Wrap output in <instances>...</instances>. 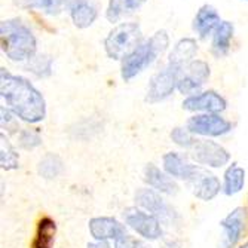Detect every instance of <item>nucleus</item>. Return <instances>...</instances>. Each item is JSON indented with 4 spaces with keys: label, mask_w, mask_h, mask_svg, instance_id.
Returning a JSON list of instances; mask_svg holds the SVG:
<instances>
[{
    "label": "nucleus",
    "mask_w": 248,
    "mask_h": 248,
    "mask_svg": "<svg viewBox=\"0 0 248 248\" xmlns=\"http://www.w3.org/2000/svg\"><path fill=\"white\" fill-rule=\"evenodd\" d=\"M0 94L21 121L39 124L46 116V103L43 95L27 79L15 76L6 69L0 72Z\"/></svg>",
    "instance_id": "f257e3e1"
},
{
    "label": "nucleus",
    "mask_w": 248,
    "mask_h": 248,
    "mask_svg": "<svg viewBox=\"0 0 248 248\" xmlns=\"http://www.w3.org/2000/svg\"><path fill=\"white\" fill-rule=\"evenodd\" d=\"M3 54L15 62L30 61L36 55L37 43L31 30L21 19H5L0 24Z\"/></svg>",
    "instance_id": "f03ea898"
},
{
    "label": "nucleus",
    "mask_w": 248,
    "mask_h": 248,
    "mask_svg": "<svg viewBox=\"0 0 248 248\" xmlns=\"http://www.w3.org/2000/svg\"><path fill=\"white\" fill-rule=\"evenodd\" d=\"M168 43L170 39L165 30L156 31L150 39L141 42L129 55H126L122 60V67H121L122 79L128 82L132 78L140 75L141 72H144L168 48Z\"/></svg>",
    "instance_id": "7ed1b4c3"
},
{
    "label": "nucleus",
    "mask_w": 248,
    "mask_h": 248,
    "mask_svg": "<svg viewBox=\"0 0 248 248\" xmlns=\"http://www.w3.org/2000/svg\"><path fill=\"white\" fill-rule=\"evenodd\" d=\"M141 29L135 22H122L108 33L104 40V49L108 58L124 60L141 43Z\"/></svg>",
    "instance_id": "20e7f679"
},
{
    "label": "nucleus",
    "mask_w": 248,
    "mask_h": 248,
    "mask_svg": "<svg viewBox=\"0 0 248 248\" xmlns=\"http://www.w3.org/2000/svg\"><path fill=\"white\" fill-rule=\"evenodd\" d=\"M134 201L141 210L153 214L159 218L162 224L172 226L180 221V216L172 205L162 198V193L153 190L152 187H140L134 193Z\"/></svg>",
    "instance_id": "39448f33"
},
{
    "label": "nucleus",
    "mask_w": 248,
    "mask_h": 248,
    "mask_svg": "<svg viewBox=\"0 0 248 248\" xmlns=\"http://www.w3.org/2000/svg\"><path fill=\"white\" fill-rule=\"evenodd\" d=\"M183 69L185 67L168 62L165 65V69L155 73L149 83L146 101L150 104H156V103H161V101L167 100L177 89Z\"/></svg>",
    "instance_id": "423d86ee"
},
{
    "label": "nucleus",
    "mask_w": 248,
    "mask_h": 248,
    "mask_svg": "<svg viewBox=\"0 0 248 248\" xmlns=\"http://www.w3.org/2000/svg\"><path fill=\"white\" fill-rule=\"evenodd\" d=\"M124 221L128 228L147 241L162 238V223L153 214L141 210L140 207H128L122 213Z\"/></svg>",
    "instance_id": "0eeeda50"
},
{
    "label": "nucleus",
    "mask_w": 248,
    "mask_h": 248,
    "mask_svg": "<svg viewBox=\"0 0 248 248\" xmlns=\"http://www.w3.org/2000/svg\"><path fill=\"white\" fill-rule=\"evenodd\" d=\"M190 157L199 167L223 168L231 161V153L213 140H196L190 149Z\"/></svg>",
    "instance_id": "6e6552de"
},
{
    "label": "nucleus",
    "mask_w": 248,
    "mask_h": 248,
    "mask_svg": "<svg viewBox=\"0 0 248 248\" xmlns=\"http://www.w3.org/2000/svg\"><path fill=\"white\" fill-rule=\"evenodd\" d=\"M186 128L201 137H221L232 129V124L218 113H202L189 118Z\"/></svg>",
    "instance_id": "1a4fd4ad"
},
{
    "label": "nucleus",
    "mask_w": 248,
    "mask_h": 248,
    "mask_svg": "<svg viewBox=\"0 0 248 248\" xmlns=\"http://www.w3.org/2000/svg\"><path fill=\"white\" fill-rule=\"evenodd\" d=\"M208 78H210V65L205 61L193 60L187 65H185L177 89L183 95H189V97L195 95L205 85Z\"/></svg>",
    "instance_id": "9d476101"
},
{
    "label": "nucleus",
    "mask_w": 248,
    "mask_h": 248,
    "mask_svg": "<svg viewBox=\"0 0 248 248\" xmlns=\"http://www.w3.org/2000/svg\"><path fill=\"white\" fill-rule=\"evenodd\" d=\"M220 226L223 229V248H235L247 226V210L242 207L235 208L220 221Z\"/></svg>",
    "instance_id": "9b49d317"
},
{
    "label": "nucleus",
    "mask_w": 248,
    "mask_h": 248,
    "mask_svg": "<svg viewBox=\"0 0 248 248\" xmlns=\"http://www.w3.org/2000/svg\"><path fill=\"white\" fill-rule=\"evenodd\" d=\"M89 233L98 242L116 241L126 233L125 224L115 217H93L88 223Z\"/></svg>",
    "instance_id": "f8f14e48"
},
{
    "label": "nucleus",
    "mask_w": 248,
    "mask_h": 248,
    "mask_svg": "<svg viewBox=\"0 0 248 248\" xmlns=\"http://www.w3.org/2000/svg\"><path fill=\"white\" fill-rule=\"evenodd\" d=\"M228 103L216 91H204L187 97L183 101V108L187 111H202V113H221L226 110Z\"/></svg>",
    "instance_id": "ddd939ff"
},
{
    "label": "nucleus",
    "mask_w": 248,
    "mask_h": 248,
    "mask_svg": "<svg viewBox=\"0 0 248 248\" xmlns=\"http://www.w3.org/2000/svg\"><path fill=\"white\" fill-rule=\"evenodd\" d=\"M189 183L192 186L193 195L204 202L214 199L220 193V190H223V186L220 185V180L217 178V175L204 170L202 167H198L195 175Z\"/></svg>",
    "instance_id": "4468645a"
},
{
    "label": "nucleus",
    "mask_w": 248,
    "mask_h": 248,
    "mask_svg": "<svg viewBox=\"0 0 248 248\" xmlns=\"http://www.w3.org/2000/svg\"><path fill=\"white\" fill-rule=\"evenodd\" d=\"M143 180L149 187L167 196H175L178 193V185L175 178L168 175L164 170L155 164H147L143 171Z\"/></svg>",
    "instance_id": "2eb2a0df"
},
{
    "label": "nucleus",
    "mask_w": 248,
    "mask_h": 248,
    "mask_svg": "<svg viewBox=\"0 0 248 248\" xmlns=\"http://www.w3.org/2000/svg\"><path fill=\"white\" fill-rule=\"evenodd\" d=\"M199 165L190 164L183 155L177 152H168L162 156V170L175 180L190 182Z\"/></svg>",
    "instance_id": "dca6fc26"
},
{
    "label": "nucleus",
    "mask_w": 248,
    "mask_h": 248,
    "mask_svg": "<svg viewBox=\"0 0 248 248\" xmlns=\"http://www.w3.org/2000/svg\"><path fill=\"white\" fill-rule=\"evenodd\" d=\"M69 11L73 24L78 29H88L97 19V8L91 0H72L69 3Z\"/></svg>",
    "instance_id": "f3484780"
},
{
    "label": "nucleus",
    "mask_w": 248,
    "mask_h": 248,
    "mask_svg": "<svg viewBox=\"0 0 248 248\" xmlns=\"http://www.w3.org/2000/svg\"><path fill=\"white\" fill-rule=\"evenodd\" d=\"M220 15L211 5L201 6L193 18V30L201 39L208 37L220 26Z\"/></svg>",
    "instance_id": "a211bd4d"
},
{
    "label": "nucleus",
    "mask_w": 248,
    "mask_h": 248,
    "mask_svg": "<svg viewBox=\"0 0 248 248\" xmlns=\"http://www.w3.org/2000/svg\"><path fill=\"white\" fill-rule=\"evenodd\" d=\"M233 37V24L229 21H221L213 34L211 51L216 57H224L231 49V42Z\"/></svg>",
    "instance_id": "6ab92c4d"
},
{
    "label": "nucleus",
    "mask_w": 248,
    "mask_h": 248,
    "mask_svg": "<svg viewBox=\"0 0 248 248\" xmlns=\"http://www.w3.org/2000/svg\"><path fill=\"white\" fill-rule=\"evenodd\" d=\"M146 0H108L106 16L110 22H118L140 9Z\"/></svg>",
    "instance_id": "aec40b11"
},
{
    "label": "nucleus",
    "mask_w": 248,
    "mask_h": 248,
    "mask_svg": "<svg viewBox=\"0 0 248 248\" xmlns=\"http://www.w3.org/2000/svg\"><path fill=\"white\" fill-rule=\"evenodd\" d=\"M223 193L233 196L239 193L245 186V170L238 164H232L223 174Z\"/></svg>",
    "instance_id": "412c9836"
},
{
    "label": "nucleus",
    "mask_w": 248,
    "mask_h": 248,
    "mask_svg": "<svg viewBox=\"0 0 248 248\" xmlns=\"http://www.w3.org/2000/svg\"><path fill=\"white\" fill-rule=\"evenodd\" d=\"M196 51H198V46H196V42L193 39H190V37L182 39L175 43L174 49L170 54L168 62L180 65V67H185L190 61H193Z\"/></svg>",
    "instance_id": "4be33fe9"
},
{
    "label": "nucleus",
    "mask_w": 248,
    "mask_h": 248,
    "mask_svg": "<svg viewBox=\"0 0 248 248\" xmlns=\"http://www.w3.org/2000/svg\"><path fill=\"white\" fill-rule=\"evenodd\" d=\"M21 9L39 11L48 15H58L69 3V0H14Z\"/></svg>",
    "instance_id": "5701e85b"
},
{
    "label": "nucleus",
    "mask_w": 248,
    "mask_h": 248,
    "mask_svg": "<svg viewBox=\"0 0 248 248\" xmlns=\"http://www.w3.org/2000/svg\"><path fill=\"white\" fill-rule=\"evenodd\" d=\"M55 232H57L55 221L49 217H43L37 224V231L31 248H52Z\"/></svg>",
    "instance_id": "b1692460"
},
{
    "label": "nucleus",
    "mask_w": 248,
    "mask_h": 248,
    "mask_svg": "<svg viewBox=\"0 0 248 248\" xmlns=\"http://www.w3.org/2000/svg\"><path fill=\"white\" fill-rule=\"evenodd\" d=\"M64 170L62 159L55 153H46L37 164V174L45 180L57 178Z\"/></svg>",
    "instance_id": "393cba45"
},
{
    "label": "nucleus",
    "mask_w": 248,
    "mask_h": 248,
    "mask_svg": "<svg viewBox=\"0 0 248 248\" xmlns=\"http://www.w3.org/2000/svg\"><path fill=\"white\" fill-rule=\"evenodd\" d=\"M0 165L5 171H12L19 167V155L3 132L0 134Z\"/></svg>",
    "instance_id": "a878e982"
},
{
    "label": "nucleus",
    "mask_w": 248,
    "mask_h": 248,
    "mask_svg": "<svg viewBox=\"0 0 248 248\" xmlns=\"http://www.w3.org/2000/svg\"><path fill=\"white\" fill-rule=\"evenodd\" d=\"M26 69L37 78H48L52 73V58L48 55H34L30 61H27Z\"/></svg>",
    "instance_id": "bb28decb"
},
{
    "label": "nucleus",
    "mask_w": 248,
    "mask_h": 248,
    "mask_svg": "<svg viewBox=\"0 0 248 248\" xmlns=\"http://www.w3.org/2000/svg\"><path fill=\"white\" fill-rule=\"evenodd\" d=\"M170 137L172 140V143H175L177 146L180 147H183V149H192L196 143V139H195V135L187 129V128H174L170 134Z\"/></svg>",
    "instance_id": "cd10ccee"
},
{
    "label": "nucleus",
    "mask_w": 248,
    "mask_h": 248,
    "mask_svg": "<svg viewBox=\"0 0 248 248\" xmlns=\"http://www.w3.org/2000/svg\"><path fill=\"white\" fill-rule=\"evenodd\" d=\"M18 144L26 150H33L42 144V139L36 131L21 129L18 132Z\"/></svg>",
    "instance_id": "c85d7f7f"
},
{
    "label": "nucleus",
    "mask_w": 248,
    "mask_h": 248,
    "mask_svg": "<svg viewBox=\"0 0 248 248\" xmlns=\"http://www.w3.org/2000/svg\"><path fill=\"white\" fill-rule=\"evenodd\" d=\"M115 248H152V247H149L141 239H137L132 235L125 233L124 236H121L119 239L115 241Z\"/></svg>",
    "instance_id": "c756f323"
},
{
    "label": "nucleus",
    "mask_w": 248,
    "mask_h": 248,
    "mask_svg": "<svg viewBox=\"0 0 248 248\" xmlns=\"http://www.w3.org/2000/svg\"><path fill=\"white\" fill-rule=\"evenodd\" d=\"M0 115H2V128L6 131H15L16 129V121H15V113L9 108L2 106L0 107Z\"/></svg>",
    "instance_id": "7c9ffc66"
},
{
    "label": "nucleus",
    "mask_w": 248,
    "mask_h": 248,
    "mask_svg": "<svg viewBox=\"0 0 248 248\" xmlns=\"http://www.w3.org/2000/svg\"><path fill=\"white\" fill-rule=\"evenodd\" d=\"M162 248H182V244L177 239H165L162 244Z\"/></svg>",
    "instance_id": "2f4dec72"
},
{
    "label": "nucleus",
    "mask_w": 248,
    "mask_h": 248,
    "mask_svg": "<svg viewBox=\"0 0 248 248\" xmlns=\"http://www.w3.org/2000/svg\"><path fill=\"white\" fill-rule=\"evenodd\" d=\"M86 248H115V247H111L108 242H98V241H94V242H89Z\"/></svg>",
    "instance_id": "473e14b6"
},
{
    "label": "nucleus",
    "mask_w": 248,
    "mask_h": 248,
    "mask_svg": "<svg viewBox=\"0 0 248 248\" xmlns=\"http://www.w3.org/2000/svg\"><path fill=\"white\" fill-rule=\"evenodd\" d=\"M239 248H248V241H247V242H244Z\"/></svg>",
    "instance_id": "72a5a7b5"
}]
</instances>
